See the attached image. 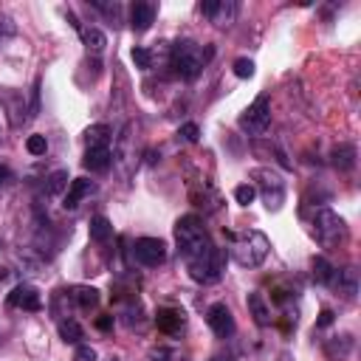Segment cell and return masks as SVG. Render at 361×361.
I'll return each mask as SVG.
<instances>
[{"label": "cell", "mask_w": 361, "mask_h": 361, "mask_svg": "<svg viewBox=\"0 0 361 361\" xmlns=\"http://www.w3.org/2000/svg\"><path fill=\"white\" fill-rule=\"evenodd\" d=\"M175 243H178V254L184 257L187 263L206 254L212 249V240H209V232L204 226V221L198 215H184L178 218L175 223Z\"/></svg>", "instance_id": "6da1fadb"}, {"label": "cell", "mask_w": 361, "mask_h": 361, "mask_svg": "<svg viewBox=\"0 0 361 361\" xmlns=\"http://www.w3.org/2000/svg\"><path fill=\"white\" fill-rule=\"evenodd\" d=\"M226 237L232 240V257H235V263L240 268H257V265L265 263L268 249H271V240L263 232H257V229H249L243 235L226 232Z\"/></svg>", "instance_id": "7a4b0ae2"}, {"label": "cell", "mask_w": 361, "mask_h": 361, "mask_svg": "<svg viewBox=\"0 0 361 361\" xmlns=\"http://www.w3.org/2000/svg\"><path fill=\"white\" fill-rule=\"evenodd\" d=\"M209 60H212V48H201L192 40H180L169 51V63L180 79H198Z\"/></svg>", "instance_id": "3957f363"}, {"label": "cell", "mask_w": 361, "mask_h": 361, "mask_svg": "<svg viewBox=\"0 0 361 361\" xmlns=\"http://www.w3.org/2000/svg\"><path fill=\"white\" fill-rule=\"evenodd\" d=\"M187 268H190V277H192L195 282H204V285L218 282V280L223 277V271H226V251L218 249V246H212L206 254L190 260Z\"/></svg>", "instance_id": "277c9868"}, {"label": "cell", "mask_w": 361, "mask_h": 361, "mask_svg": "<svg viewBox=\"0 0 361 361\" xmlns=\"http://www.w3.org/2000/svg\"><path fill=\"white\" fill-rule=\"evenodd\" d=\"M254 180H257L254 190H260L265 206H268L271 212H277V209L285 204V180H282L274 169H254Z\"/></svg>", "instance_id": "5b68a950"}, {"label": "cell", "mask_w": 361, "mask_h": 361, "mask_svg": "<svg viewBox=\"0 0 361 361\" xmlns=\"http://www.w3.org/2000/svg\"><path fill=\"white\" fill-rule=\"evenodd\" d=\"M268 127H271V99L263 93L240 116V130H246L249 136H263Z\"/></svg>", "instance_id": "8992f818"}, {"label": "cell", "mask_w": 361, "mask_h": 361, "mask_svg": "<svg viewBox=\"0 0 361 361\" xmlns=\"http://www.w3.org/2000/svg\"><path fill=\"white\" fill-rule=\"evenodd\" d=\"M313 232H316V237H319L322 246H336V243H341L347 237V226H344V221L333 209H319L316 212Z\"/></svg>", "instance_id": "52a82bcc"}, {"label": "cell", "mask_w": 361, "mask_h": 361, "mask_svg": "<svg viewBox=\"0 0 361 361\" xmlns=\"http://www.w3.org/2000/svg\"><path fill=\"white\" fill-rule=\"evenodd\" d=\"M133 257L144 268H158L166 260V243L161 237H138L133 243Z\"/></svg>", "instance_id": "ba28073f"}, {"label": "cell", "mask_w": 361, "mask_h": 361, "mask_svg": "<svg viewBox=\"0 0 361 361\" xmlns=\"http://www.w3.org/2000/svg\"><path fill=\"white\" fill-rule=\"evenodd\" d=\"M201 12H204L215 26L226 29V26H232L235 18H237V4H235V0H206V4L201 6Z\"/></svg>", "instance_id": "9c48e42d"}, {"label": "cell", "mask_w": 361, "mask_h": 361, "mask_svg": "<svg viewBox=\"0 0 361 361\" xmlns=\"http://www.w3.org/2000/svg\"><path fill=\"white\" fill-rule=\"evenodd\" d=\"M206 322H209V327H212V333H215L218 339H229V336L235 333V316H232V310H229L223 302L209 305Z\"/></svg>", "instance_id": "30bf717a"}, {"label": "cell", "mask_w": 361, "mask_h": 361, "mask_svg": "<svg viewBox=\"0 0 361 361\" xmlns=\"http://www.w3.org/2000/svg\"><path fill=\"white\" fill-rule=\"evenodd\" d=\"M9 308H20V310H40L43 308V296L32 282H20L12 294H9Z\"/></svg>", "instance_id": "8fae6325"}, {"label": "cell", "mask_w": 361, "mask_h": 361, "mask_svg": "<svg viewBox=\"0 0 361 361\" xmlns=\"http://www.w3.org/2000/svg\"><path fill=\"white\" fill-rule=\"evenodd\" d=\"M155 324H158V330H161V333L175 336V333L184 330V324H187V313L180 310V308H161V310L155 313Z\"/></svg>", "instance_id": "7c38bea8"}, {"label": "cell", "mask_w": 361, "mask_h": 361, "mask_svg": "<svg viewBox=\"0 0 361 361\" xmlns=\"http://www.w3.org/2000/svg\"><path fill=\"white\" fill-rule=\"evenodd\" d=\"M152 23H155V4H150V0H136L133 9H130V26H133V32L141 34Z\"/></svg>", "instance_id": "4fadbf2b"}, {"label": "cell", "mask_w": 361, "mask_h": 361, "mask_svg": "<svg viewBox=\"0 0 361 361\" xmlns=\"http://www.w3.org/2000/svg\"><path fill=\"white\" fill-rule=\"evenodd\" d=\"M96 192V184L93 180H88V178H74L71 180V187H68V192H65V201H63V206L65 209H77L85 198H91Z\"/></svg>", "instance_id": "5bb4252c"}, {"label": "cell", "mask_w": 361, "mask_h": 361, "mask_svg": "<svg viewBox=\"0 0 361 361\" xmlns=\"http://www.w3.org/2000/svg\"><path fill=\"white\" fill-rule=\"evenodd\" d=\"M82 164L91 172H107L113 164V152H110V147H88Z\"/></svg>", "instance_id": "9a60e30c"}, {"label": "cell", "mask_w": 361, "mask_h": 361, "mask_svg": "<svg viewBox=\"0 0 361 361\" xmlns=\"http://www.w3.org/2000/svg\"><path fill=\"white\" fill-rule=\"evenodd\" d=\"M324 353H327V358H330V361H344V358L353 353V336H350V333H341V336L327 339Z\"/></svg>", "instance_id": "2e32d148"}, {"label": "cell", "mask_w": 361, "mask_h": 361, "mask_svg": "<svg viewBox=\"0 0 361 361\" xmlns=\"http://www.w3.org/2000/svg\"><path fill=\"white\" fill-rule=\"evenodd\" d=\"M71 299L79 310H93L99 305V291L91 285H77V288H71Z\"/></svg>", "instance_id": "e0dca14e"}, {"label": "cell", "mask_w": 361, "mask_h": 361, "mask_svg": "<svg viewBox=\"0 0 361 361\" xmlns=\"http://www.w3.org/2000/svg\"><path fill=\"white\" fill-rule=\"evenodd\" d=\"M249 310L254 316V322L260 327H268L271 324V308L265 305V296L263 294H249Z\"/></svg>", "instance_id": "ac0fdd59"}, {"label": "cell", "mask_w": 361, "mask_h": 361, "mask_svg": "<svg viewBox=\"0 0 361 361\" xmlns=\"http://www.w3.org/2000/svg\"><path fill=\"white\" fill-rule=\"evenodd\" d=\"M333 166L339 172H350L355 166V147L353 144H339L333 147Z\"/></svg>", "instance_id": "d6986e66"}, {"label": "cell", "mask_w": 361, "mask_h": 361, "mask_svg": "<svg viewBox=\"0 0 361 361\" xmlns=\"http://www.w3.org/2000/svg\"><path fill=\"white\" fill-rule=\"evenodd\" d=\"M60 339L65 341V344H82V339H85V330H82V324L77 322V319H60Z\"/></svg>", "instance_id": "ffe728a7"}, {"label": "cell", "mask_w": 361, "mask_h": 361, "mask_svg": "<svg viewBox=\"0 0 361 361\" xmlns=\"http://www.w3.org/2000/svg\"><path fill=\"white\" fill-rule=\"evenodd\" d=\"M310 274H313V282H319V285H330L333 280H336V268L330 265V260H324V257H313V263H310Z\"/></svg>", "instance_id": "44dd1931"}, {"label": "cell", "mask_w": 361, "mask_h": 361, "mask_svg": "<svg viewBox=\"0 0 361 361\" xmlns=\"http://www.w3.org/2000/svg\"><path fill=\"white\" fill-rule=\"evenodd\" d=\"M339 294L344 296V299H355V294H358V274H355V268H344V271H339Z\"/></svg>", "instance_id": "7402d4cb"}, {"label": "cell", "mask_w": 361, "mask_h": 361, "mask_svg": "<svg viewBox=\"0 0 361 361\" xmlns=\"http://www.w3.org/2000/svg\"><path fill=\"white\" fill-rule=\"evenodd\" d=\"M110 235H113L110 221H107L105 215H96V218L91 221V240H93V243H105V240H110Z\"/></svg>", "instance_id": "603a6c76"}, {"label": "cell", "mask_w": 361, "mask_h": 361, "mask_svg": "<svg viewBox=\"0 0 361 361\" xmlns=\"http://www.w3.org/2000/svg\"><path fill=\"white\" fill-rule=\"evenodd\" d=\"M85 141H88V147H107V141H110V127H107V124H93V127H88V130H85Z\"/></svg>", "instance_id": "cb8c5ba5"}, {"label": "cell", "mask_w": 361, "mask_h": 361, "mask_svg": "<svg viewBox=\"0 0 361 361\" xmlns=\"http://www.w3.org/2000/svg\"><path fill=\"white\" fill-rule=\"evenodd\" d=\"M82 40H85L88 51H93V54H102L105 46H107L105 32H99V29H82Z\"/></svg>", "instance_id": "d4e9b609"}, {"label": "cell", "mask_w": 361, "mask_h": 361, "mask_svg": "<svg viewBox=\"0 0 361 361\" xmlns=\"http://www.w3.org/2000/svg\"><path fill=\"white\" fill-rule=\"evenodd\" d=\"M6 107H9L12 124H15V127H20V124H23L20 113H26V99H23L20 93H9V96H6Z\"/></svg>", "instance_id": "484cf974"}, {"label": "cell", "mask_w": 361, "mask_h": 361, "mask_svg": "<svg viewBox=\"0 0 361 361\" xmlns=\"http://www.w3.org/2000/svg\"><path fill=\"white\" fill-rule=\"evenodd\" d=\"M130 57H133L136 68H141V71H150V68H152V51H150V48L136 46V48L130 51Z\"/></svg>", "instance_id": "4316f807"}, {"label": "cell", "mask_w": 361, "mask_h": 361, "mask_svg": "<svg viewBox=\"0 0 361 361\" xmlns=\"http://www.w3.org/2000/svg\"><path fill=\"white\" fill-rule=\"evenodd\" d=\"M65 184H68V172H65V169L54 172V175L48 178V184H46V195H57V192H63V190H65Z\"/></svg>", "instance_id": "83f0119b"}, {"label": "cell", "mask_w": 361, "mask_h": 361, "mask_svg": "<svg viewBox=\"0 0 361 361\" xmlns=\"http://www.w3.org/2000/svg\"><path fill=\"white\" fill-rule=\"evenodd\" d=\"M26 150L32 152V155H46L48 152V138L46 136H29V141H26Z\"/></svg>", "instance_id": "f1b7e54d"}, {"label": "cell", "mask_w": 361, "mask_h": 361, "mask_svg": "<svg viewBox=\"0 0 361 361\" xmlns=\"http://www.w3.org/2000/svg\"><path fill=\"white\" fill-rule=\"evenodd\" d=\"M254 198H257V190H254V184H240V187L235 190V201H237L240 206H249Z\"/></svg>", "instance_id": "f546056e"}, {"label": "cell", "mask_w": 361, "mask_h": 361, "mask_svg": "<svg viewBox=\"0 0 361 361\" xmlns=\"http://www.w3.org/2000/svg\"><path fill=\"white\" fill-rule=\"evenodd\" d=\"M235 77H237V79H251V77H254V63H251L249 57L235 60Z\"/></svg>", "instance_id": "4dcf8cb0"}, {"label": "cell", "mask_w": 361, "mask_h": 361, "mask_svg": "<svg viewBox=\"0 0 361 361\" xmlns=\"http://www.w3.org/2000/svg\"><path fill=\"white\" fill-rule=\"evenodd\" d=\"M74 361H96V350H93L91 344H77Z\"/></svg>", "instance_id": "1f68e13d"}, {"label": "cell", "mask_w": 361, "mask_h": 361, "mask_svg": "<svg viewBox=\"0 0 361 361\" xmlns=\"http://www.w3.org/2000/svg\"><path fill=\"white\" fill-rule=\"evenodd\" d=\"M178 136H184L187 141H198L201 130H198V124H195V122H187L184 127H180V130H178Z\"/></svg>", "instance_id": "d6a6232c"}, {"label": "cell", "mask_w": 361, "mask_h": 361, "mask_svg": "<svg viewBox=\"0 0 361 361\" xmlns=\"http://www.w3.org/2000/svg\"><path fill=\"white\" fill-rule=\"evenodd\" d=\"M330 324H333V310H327V308H324V310L319 313V322H316V327H330Z\"/></svg>", "instance_id": "836d02e7"}, {"label": "cell", "mask_w": 361, "mask_h": 361, "mask_svg": "<svg viewBox=\"0 0 361 361\" xmlns=\"http://www.w3.org/2000/svg\"><path fill=\"white\" fill-rule=\"evenodd\" d=\"M96 327H99V330H110V327H113V316H99V319H96Z\"/></svg>", "instance_id": "e575fe53"}, {"label": "cell", "mask_w": 361, "mask_h": 361, "mask_svg": "<svg viewBox=\"0 0 361 361\" xmlns=\"http://www.w3.org/2000/svg\"><path fill=\"white\" fill-rule=\"evenodd\" d=\"M6 180H12V169H9V166H4V164H0V187H4V184H6Z\"/></svg>", "instance_id": "d590c367"}, {"label": "cell", "mask_w": 361, "mask_h": 361, "mask_svg": "<svg viewBox=\"0 0 361 361\" xmlns=\"http://www.w3.org/2000/svg\"><path fill=\"white\" fill-rule=\"evenodd\" d=\"M209 361H232V353H223V350H221V353H215Z\"/></svg>", "instance_id": "8d00e7d4"}, {"label": "cell", "mask_w": 361, "mask_h": 361, "mask_svg": "<svg viewBox=\"0 0 361 361\" xmlns=\"http://www.w3.org/2000/svg\"><path fill=\"white\" fill-rule=\"evenodd\" d=\"M277 361H294V355H291V353H280Z\"/></svg>", "instance_id": "74e56055"}, {"label": "cell", "mask_w": 361, "mask_h": 361, "mask_svg": "<svg viewBox=\"0 0 361 361\" xmlns=\"http://www.w3.org/2000/svg\"><path fill=\"white\" fill-rule=\"evenodd\" d=\"M107 361H119V358H116V355H110V358H107Z\"/></svg>", "instance_id": "f35d334b"}]
</instances>
